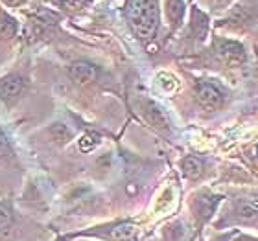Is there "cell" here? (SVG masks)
<instances>
[{
  "mask_svg": "<svg viewBox=\"0 0 258 241\" xmlns=\"http://www.w3.org/2000/svg\"><path fill=\"white\" fill-rule=\"evenodd\" d=\"M15 158V149H13V144L11 140L8 138V134L2 131L0 127V162L4 160H13Z\"/></svg>",
  "mask_w": 258,
  "mask_h": 241,
  "instance_id": "obj_19",
  "label": "cell"
},
{
  "mask_svg": "<svg viewBox=\"0 0 258 241\" xmlns=\"http://www.w3.org/2000/svg\"><path fill=\"white\" fill-rule=\"evenodd\" d=\"M13 219H15V215H13V203H11L10 199L0 201V234L10 230V226L13 225Z\"/></svg>",
  "mask_w": 258,
  "mask_h": 241,
  "instance_id": "obj_17",
  "label": "cell"
},
{
  "mask_svg": "<svg viewBox=\"0 0 258 241\" xmlns=\"http://www.w3.org/2000/svg\"><path fill=\"white\" fill-rule=\"evenodd\" d=\"M102 74V70L96 63L87 59H78L67 66V75L76 87H91L94 85Z\"/></svg>",
  "mask_w": 258,
  "mask_h": 241,
  "instance_id": "obj_11",
  "label": "cell"
},
{
  "mask_svg": "<svg viewBox=\"0 0 258 241\" xmlns=\"http://www.w3.org/2000/svg\"><path fill=\"white\" fill-rule=\"evenodd\" d=\"M0 2H2L6 8H22L28 0H0Z\"/></svg>",
  "mask_w": 258,
  "mask_h": 241,
  "instance_id": "obj_22",
  "label": "cell"
},
{
  "mask_svg": "<svg viewBox=\"0 0 258 241\" xmlns=\"http://www.w3.org/2000/svg\"><path fill=\"white\" fill-rule=\"evenodd\" d=\"M46 2L64 13H78V11L85 10L92 0H46Z\"/></svg>",
  "mask_w": 258,
  "mask_h": 241,
  "instance_id": "obj_15",
  "label": "cell"
},
{
  "mask_svg": "<svg viewBox=\"0 0 258 241\" xmlns=\"http://www.w3.org/2000/svg\"><path fill=\"white\" fill-rule=\"evenodd\" d=\"M19 30H21L19 19L8 13L4 8H0V43L15 39L19 35Z\"/></svg>",
  "mask_w": 258,
  "mask_h": 241,
  "instance_id": "obj_14",
  "label": "cell"
},
{
  "mask_svg": "<svg viewBox=\"0 0 258 241\" xmlns=\"http://www.w3.org/2000/svg\"><path fill=\"white\" fill-rule=\"evenodd\" d=\"M223 195L221 193H216L212 190H198L194 192L188 199V208L190 214L194 217V225H196V232H201L203 226L207 223H210V219L216 215L220 204L223 203Z\"/></svg>",
  "mask_w": 258,
  "mask_h": 241,
  "instance_id": "obj_7",
  "label": "cell"
},
{
  "mask_svg": "<svg viewBox=\"0 0 258 241\" xmlns=\"http://www.w3.org/2000/svg\"><path fill=\"white\" fill-rule=\"evenodd\" d=\"M236 2L238 0H212V6L218 11H227L232 4H236Z\"/></svg>",
  "mask_w": 258,
  "mask_h": 241,
  "instance_id": "obj_21",
  "label": "cell"
},
{
  "mask_svg": "<svg viewBox=\"0 0 258 241\" xmlns=\"http://www.w3.org/2000/svg\"><path fill=\"white\" fill-rule=\"evenodd\" d=\"M258 22V0H238L227 10L225 17L216 22V30L243 33Z\"/></svg>",
  "mask_w": 258,
  "mask_h": 241,
  "instance_id": "obj_3",
  "label": "cell"
},
{
  "mask_svg": "<svg viewBox=\"0 0 258 241\" xmlns=\"http://www.w3.org/2000/svg\"><path fill=\"white\" fill-rule=\"evenodd\" d=\"M28 89L26 75L21 72H10L0 77V102L4 103L6 109H13L22 100L24 92Z\"/></svg>",
  "mask_w": 258,
  "mask_h": 241,
  "instance_id": "obj_9",
  "label": "cell"
},
{
  "mask_svg": "<svg viewBox=\"0 0 258 241\" xmlns=\"http://www.w3.org/2000/svg\"><path fill=\"white\" fill-rule=\"evenodd\" d=\"M78 142H80V149L83 151V153H91V151L96 149L98 144H100V136H98L96 133H87V134H83Z\"/></svg>",
  "mask_w": 258,
  "mask_h": 241,
  "instance_id": "obj_20",
  "label": "cell"
},
{
  "mask_svg": "<svg viewBox=\"0 0 258 241\" xmlns=\"http://www.w3.org/2000/svg\"><path fill=\"white\" fill-rule=\"evenodd\" d=\"M179 170L183 173V177L190 182H198L205 177L207 173V162L199 155H184L179 162Z\"/></svg>",
  "mask_w": 258,
  "mask_h": 241,
  "instance_id": "obj_13",
  "label": "cell"
},
{
  "mask_svg": "<svg viewBox=\"0 0 258 241\" xmlns=\"http://www.w3.org/2000/svg\"><path fill=\"white\" fill-rule=\"evenodd\" d=\"M254 68H256V75H258V52H256V63H254Z\"/></svg>",
  "mask_w": 258,
  "mask_h": 241,
  "instance_id": "obj_24",
  "label": "cell"
},
{
  "mask_svg": "<svg viewBox=\"0 0 258 241\" xmlns=\"http://www.w3.org/2000/svg\"><path fill=\"white\" fill-rule=\"evenodd\" d=\"M78 236L100 241H137L140 236V226L135 219H118L74 234V237Z\"/></svg>",
  "mask_w": 258,
  "mask_h": 241,
  "instance_id": "obj_5",
  "label": "cell"
},
{
  "mask_svg": "<svg viewBox=\"0 0 258 241\" xmlns=\"http://www.w3.org/2000/svg\"><path fill=\"white\" fill-rule=\"evenodd\" d=\"M194 98L198 105L207 113H218L231 100V92L220 79L214 77H196L194 79Z\"/></svg>",
  "mask_w": 258,
  "mask_h": 241,
  "instance_id": "obj_2",
  "label": "cell"
},
{
  "mask_svg": "<svg viewBox=\"0 0 258 241\" xmlns=\"http://www.w3.org/2000/svg\"><path fill=\"white\" fill-rule=\"evenodd\" d=\"M254 221H258V192L231 199V203L227 204L225 212L216 223V226L221 228V226L249 225Z\"/></svg>",
  "mask_w": 258,
  "mask_h": 241,
  "instance_id": "obj_4",
  "label": "cell"
},
{
  "mask_svg": "<svg viewBox=\"0 0 258 241\" xmlns=\"http://www.w3.org/2000/svg\"><path fill=\"white\" fill-rule=\"evenodd\" d=\"M50 134H52V140H55L59 145L69 144L70 140L74 138V131H70L64 123H54L50 127Z\"/></svg>",
  "mask_w": 258,
  "mask_h": 241,
  "instance_id": "obj_18",
  "label": "cell"
},
{
  "mask_svg": "<svg viewBox=\"0 0 258 241\" xmlns=\"http://www.w3.org/2000/svg\"><path fill=\"white\" fill-rule=\"evenodd\" d=\"M210 52L214 55V59L227 68H242L249 63L247 48L238 39L214 35L212 43H210Z\"/></svg>",
  "mask_w": 258,
  "mask_h": 241,
  "instance_id": "obj_6",
  "label": "cell"
},
{
  "mask_svg": "<svg viewBox=\"0 0 258 241\" xmlns=\"http://www.w3.org/2000/svg\"><path fill=\"white\" fill-rule=\"evenodd\" d=\"M210 33V17L209 13H205L199 6L194 4L190 8V21L188 28H186V41L194 44V46H201L207 43Z\"/></svg>",
  "mask_w": 258,
  "mask_h": 241,
  "instance_id": "obj_10",
  "label": "cell"
},
{
  "mask_svg": "<svg viewBox=\"0 0 258 241\" xmlns=\"http://www.w3.org/2000/svg\"><path fill=\"white\" fill-rule=\"evenodd\" d=\"M186 228H184L183 221H170L162 228V239L164 241H183Z\"/></svg>",
  "mask_w": 258,
  "mask_h": 241,
  "instance_id": "obj_16",
  "label": "cell"
},
{
  "mask_svg": "<svg viewBox=\"0 0 258 241\" xmlns=\"http://www.w3.org/2000/svg\"><path fill=\"white\" fill-rule=\"evenodd\" d=\"M124 19L140 43H153L162 22L161 0H127L124 6Z\"/></svg>",
  "mask_w": 258,
  "mask_h": 241,
  "instance_id": "obj_1",
  "label": "cell"
},
{
  "mask_svg": "<svg viewBox=\"0 0 258 241\" xmlns=\"http://www.w3.org/2000/svg\"><path fill=\"white\" fill-rule=\"evenodd\" d=\"M162 11H164V19H166L168 24V33L172 37L173 33L179 32L184 26V19L188 13L186 2L184 0H164Z\"/></svg>",
  "mask_w": 258,
  "mask_h": 241,
  "instance_id": "obj_12",
  "label": "cell"
},
{
  "mask_svg": "<svg viewBox=\"0 0 258 241\" xmlns=\"http://www.w3.org/2000/svg\"><path fill=\"white\" fill-rule=\"evenodd\" d=\"M137 111L142 116V120L151 129H155L157 133L164 134V136L172 134V122H170L168 113L159 102H155V100H151L148 96H139L137 98Z\"/></svg>",
  "mask_w": 258,
  "mask_h": 241,
  "instance_id": "obj_8",
  "label": "cell"
},
{
  "mask_svg": "<svg viewBox=\"0 0 258 241\" xmlns=\"http://www.w3.org/2000/svg\"><path fill=\"white\" fill-rule=\"evenodd\" d=\"M234 241H258L254 236H249V234H242V232H236V237Z\"/></svg>",
  "mask_w": 258,
  "mask_h": 241,
  "instance_id": "obj_23",
  "label": "cell"
}]
</instances>
